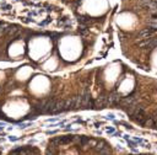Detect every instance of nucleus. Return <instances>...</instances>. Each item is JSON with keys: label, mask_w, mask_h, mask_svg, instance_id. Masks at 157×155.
<instances>
[{"label": "nucleus", "mask_w": 157, "mask_h": 155, "mask_svg": "<svg viewBox=\"0 0 157 155\" xmlns=\"http://www.w3.org/2000/svg\"><path fill=\"white\" fill-rule=\"evenodd\" d=\"M45 155H110V148L104 141L90 137L64 135L49 141Z\"/></svg>", "instance_id": "obj_1"}, {"label": "nucleus", "mask_w": 157, "mask_h": 155, "mask_svg": "<svg viewBox=\"0 0 157 155\" xmlns=\"http://www.w3.org/2000/svg\"><path fill=\"white\" fill-rule=\"evenodd\" d=\"M6 155H42L40 150L33 145H20L10 149Z\"/></svg>", "instance_id": "obj_2"}, {"label": "nucleus", "mask_w": 157, "mask_h": 155, "mask_svg": "<svg viewBox=\"0 0 157 155\" xmlns=\"http://www.w3.org/2000/svg\"><path fill=\"white\" fill-rule=\"evenodd\" d=\"M12 9V6L9 4V2H6V1H1L0 2V10H4V11H10Z\"/></svg>", "instance_id": "obj_3"}, {"label": "nucleus", "mask_w": 157, "mask_h": 155, "mask_svg": "<svg viewBox=\"0 0 157 155\" xmlns=\"http://www.w3.org/2000/svg\"><path fill=\"white\" fill-rule=\"evenodd\" d=\"M0 155H2V148H0Z\"/></svg>", "instance_id": "obj_4"}]
</instances>
